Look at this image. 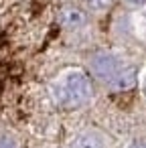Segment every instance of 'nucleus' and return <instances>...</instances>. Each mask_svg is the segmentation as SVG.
<instances>
[{
  "label": "nucleus",
  "instance_id": "f257e3e1",
  "mask_svg": "<svg viewBox=\"0 0 146 148\" xmlns=\"http://www.w3.org/2000/svg\"><path fill=\"white\" fill-rule=\"evenodd\" d=\"M53 93L63 108H77L91 97V83L83 73H69L55 85Z\"/></svg>",
  "mask_w": 146,
  "mask_h": 148
},
{
  "label": "nucleus",
  "instance_id": "f03ea898",
  "mask_svg": "<svg viewBox=\"0 0 146 148\" xmlns=\"http://www.w3.org/2000/svg\"><path fill=\"white\" fill-rule=\"evenodd\" d=\"M89 67H91V73L97 77V79H101L104 83H112L114 79H116V75L120 73V69L124 67L114 55H110V53H95L93 57H91V61H89Z\"/></svg>",
  "mask_w": 146,
  "mask_h": 148
},
{
  "label": "nucleus",
  "instance_id": "7ed1b4c3",
  "mask_svg": "<svg viewBox=\"0 0 146 148\" xmlns=\"http://www.w3.org/2000/svg\"><path fill=\"white\" fill-rule=\"evenodd\" d=\"M57 18H59V25L67 31H79L87 25V14L79 6H63Z\"/></svg>",
  "mask_w": 146,
  "mask_h": 148
},
{
  "label": "nucleus",
  "instance_id": "20e7f679",
  "mask_svg": "<svg viewBox=\"0 0 146 148\" xmlns=\"http://www.w3.org/2000/svg\"><path fill=\"white\" fill-rule=\"evenodd\" d=\"M134 85H136V69L134 67H122L120 73L116 75V79L110 83V87L116 91H128Z\"/></svg>",
  "mask_w": 146,
  "mask_h": 148
},
{
  "label": "nucleus",
  "instance_id": "39448f33",
  "mask_svg": "<svg viewBox=\"0 0 146 148\" xmlns=\"http://www.w3.org/2000/svg\"><path fill=\"white\" fill-rule=\"evenodd\" d=\"M71 148H104V140L93 132H83L73 140Z\"/></svg>",
  "mask_w": 146,
  "mask_h": 148
},
{
  "label": "nucleus",
  "instance_id": "423d86ee",
  "mask_svg": "<svg viewBox=\"0 0 146 148\" xmlns=\"http://www.w3.org/2000/svg\"><path fill=\"white\" fill-rule=\"evenodd\" d=\"M85 4L91 10H106V8H110L112 0H85Z\"/></svg>",
  "mask_w": 146,
  "mask_h": 148
},
{
  "label": "nucleus",
  "instance_id": "0eeeda50",
  "mask_svg": "<svg viewBox=\"0 0 146 148\" xmlns=\"http://www.w3.org/2000/svg\"><path fill=\"white\" fill-rule=\"evenodd\" d=\"M0 148H19V144H16V140H14V138L0 134Z\"/></svg>",
  "mask_w": 146,
  "mask_h": 148
},
{
  "label": "nucleus",
  "instance_id": "6e6552de",
  "mask_svg": "<svg viewBox=\"0 0 146 148\" xmlns=\"http://www.w3.org/2000/svg\"><path fill=\"white\" fill-rule=\"evenodd\" d=\"M130 148H146V138H142V140H136Z\"/></svg>",
  "mask_w": 146,
  "mask_h": 148
},
{
  "label": "nucleus",
  "instance_id": "1a4fd4ad",
  "mask_svg": "<svg viewBox=\"0 0 146 148\" xmlns=\"http://www.w3.org/2000/svg\"><path fill=\"white\" fill-rule=\"evenodd\" d=\"M128 2H132V4H144L146 0H128Z\"/></svg>",
  "mask_w": 146,
  "mask_h": 148
},
{
  "label": "nucleus",
  "instance_id": "9d476101",
  "mask_svg": "<svg viewBox=\"0 0 146 148\" xmlns=\"http://www.w3.org/2000/svg\"><path fill=\"white\" fill-rule=\"evenodd\" d=\"M144 93H146V81H144Z\"/></svg>",
  "mask_w": 146,
  "mask_h": 148
}]
</instances>
